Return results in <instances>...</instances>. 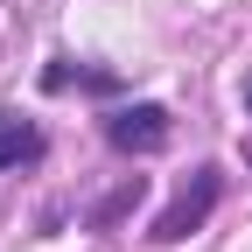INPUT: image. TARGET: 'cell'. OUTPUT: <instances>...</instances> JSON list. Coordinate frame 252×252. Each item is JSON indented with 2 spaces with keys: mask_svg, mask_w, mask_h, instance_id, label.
I'll return each mask as SVG.
<instances>
[{
  "mask_svg": "<svg viewBox=\"0 0 252 252\" xmlns=\"http://www.w3.org/2000/svg\"><path fill=\"white\" fill-rule=\"evenodd\" d=\"M245 161H252V147H245Z\"/></svg>",
  "mask_w": 252,
  "mask_h": 252,
  "instance_id": "cell-7",
  "label": "cell"
},
{
  "mask_svg": "<svg viewBox=\"0 0 252 252\" xmlns=\"http://www.w3.org/2000/svg\"><path fill=\"white\" fill-rule=\"evenodd\" d=\"M217 196H224V175H217V168H189V182L175 189V203L154 217V238H161V245H182L189 231H203V217L217 210Z\"/></svg>",
  "mask_w": 252,
  "mask_h": 252,
  "instance_id": "cell-1",
  "label": "cell"
},
{
  "mask_svg": "<svg viewBox=\"0 0 252 252\" xmlns=\"http://www.w3.org/2000/svg\"><path fill=\"white\" fill-rule=\"evenodd\" d=\"M42 154V133L28 119H14V112H0V168H21V161H35Z\"/></svg>",
  "mask_w": 252,
  "mask_h": 252,
  "instance_id": "cell-3",
  "label": "cell"
},
{
  "mask_svg": "<svg viewBox=\"0 0 252 252\" xmlns=\"http://www.w3.org/2000/svg\"><path fill=\"white\" fill-rule=\"evenodd\" d=\"M105 140H112L119 154H161V147H168V112H161V105H119V112L105 119Z\"/></svg>",
  "mask_w": 252,
  "mask_h": 252,
  "instance_id": "cell-2",
  "label": "cell"
},
{
  "mask_svg": "<svg viewBox=\"0 0 252 252\" xmlns=\"http://www.w3.org/2000/svg\"><path fill=\"white\" fill-rule=\"evenodd\" d=\"M140 196H147V175H126V182L112 189V196L98 203V224H112V217H126V210H133V203H140Z\"/></svg>",
  "mask_w": 252,
  "mask_h": 252,
  "instance_id": "cell-4",
  "label": "cell"
},
{
  "mask_svg": "<svg viewBox=\"0 0 252 252\" xmlns=\"http://www.w3.org/2000/svg\"><path fill=\"white\" fill-rule=\"evenodd\" d=\"M42 84H49V91H70V84H84V91H112V77H105V70H70V63L42 70Z\"/></svg>",
  "mask_w": 252,
  "mask_h": 252,
  "instance_id": "cell-5",
  "label": "cell"
},
{
  "mask_svg": "<svg viewBox=\"0 0 252 252\" xmlns=\"http://www.w3.org/2000/svg\"><path fill=\"white\" fill-rule=\"evenodd\" d=\"M245 112H252V84H245Z\"/></svg>",
  "mask_w": 252,
  "mask_h": 252,
  "instance_id": "cell-6",
  "label": "cell"
}]
</instances>
